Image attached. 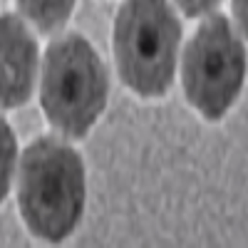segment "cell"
Segmentation results:
<instances>
[{"label":"cell","mask_w":248,"mask_h":248,"mask_svg":"<svg viewBox=\"0 0 248 248\" xmlns=\"http://www.w3.org/2000/svg\"><path fill=\"white\" fill-rule=\"evenodd\" d=\"M236 10V15H238V20H241V30L246 28V8H243V0H238V5L233 8Z\"/></svg>","instance_id":"cell-9"},{"label":"cell","mask_w":248,"mask_h":248,"mask_svg":"<svg viewBox=\"0 0 248 248\" xmlns=\"http://www.w3.org/2000/svg\"><path fill=\"white\" fill-rule=\"evenodd\" d=\"M181 25L167 0H124L114 20V55L124 85L141 97H161L176 70Z\"/></svg>","instance_id":"cell-2"},{"label":"cell","mask_w":248,"mask_h":248,"mask_svg":"<svg viewBox=\"0 0 248 248\" xmlns=\"http://www.w3.org/2000/svg\"><path fill=\"white\" fill-rule=\"evenodd\" d=\"M246 75V52L223 15L196 30L184 55V90L206 119H221L233 105Z\"/></svg>","instance_id":"cell-4"},{"label":"cell","mask_w":248,"mask_h":248,"mask_svg":"<svg viewBox=\"0 0 248 248\" xmlns=\"http://www.w3.org/2000/svg\"><path fill=\"white\" fill-rule=\"evenodd\" d=\"M107 105V72L82 35L50 43L43 70V109L65 137L82 139Z\"/></svg>","instance_id":"cell-3"},{"label":"cell","mask_w":248,"mask_h":248,"mask_svg":"<svg viewBox=\"0 0 248 248\" xmlns=\"http://www.w3.org/2000/svg\"><path fill=\"white\" fill-rule=\"evenodd\" d=\"M17 199L35 236L47 241L70 236L85 209V167L79 154L52 137L32 141L20 161Z\"/></svg>","instance_id":"cell-1"},{"label":"cell","mask_w":248,"mask_h":248,"mask_svg":"<svg viewBox=\"0 0 248 248\" xmlns=\"http://www.w3.org/2000/svg\"><path fill=\"white\" fill-rule=\"evenodd\" d=\"M13 169H15V137L8 122L0 117V203L10 191Z\"/></svg>","instance_id":"cell-7"},{"label":"cell","mask_w":248,"mask_h":248,"mask_svg":"<svg viewBox=\"0 0 248 248\" xmlns=\"http://www.w3.org/2000/svg\"><path fill=\"white\" fill-rule=\"evenodd\" d=\"M17 8L43 32H52L67 23L75 0H17Z\"/></svg>","instance_id":"cell-6"},{"label":"cell","mask_w":248,"mask_h":248,"mask_svg":"<svg viewBox=\"0 0 248 248\" xmlns=\"http://www.w3.org/2000/svg\"><path fill=\"white\" fill-rule=\"evenodd\" d=\"M37 70V45L15 15H0V107L25 105L32 94Z\"/></svg>","instance_id":"cell-5"},{"label":"cell","mask_w":248,"mask_h":248,"mask_svg":"<svg viewBox=\"0 0 248 248\" xmlns=\"http://www.w3.org/2000/svg\"><path fill=\"white\" fill-rule=\"evenodd\" d=\"M179 8L186 13V15H191V17H199V15H206V13H211L221 0H176Z\"/></svg>","instance_id":"cell-8"}]
</instances>
